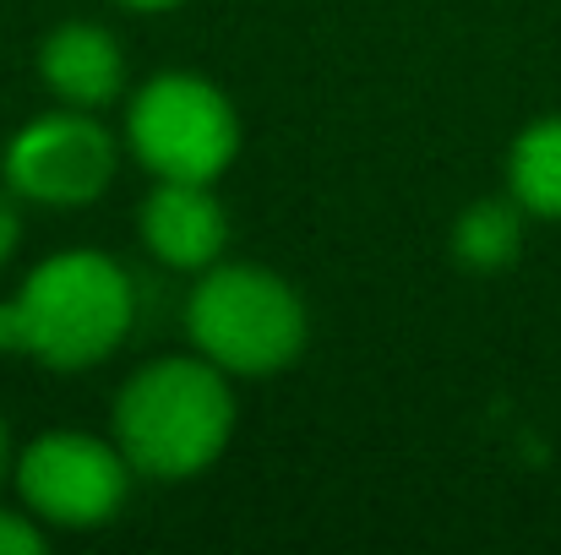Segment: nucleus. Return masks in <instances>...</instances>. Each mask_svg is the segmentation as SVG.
<instances>
[{
	"label": "nucleus",
	"mask_w": 561,
	"mask_h": 555,
	"mask_svg": "<svg viewBox=\"0 0 561 555\" xmlns=\"http://www.w3.org/2000/svg\"><path fill=\"white\" fill-rule=\"evenodd\" d=\"M137 316L121 262L104 251H60L27 273L16 300H0V355H27L49 370L110 360Z\"/></svg>",
	"instance_id": "f257e3e1"
},
{
	"label": "nucleus",
	"mask_w": 561,
	"mask_h": 555,
	"mask_svg": "<svg viewBox=\"0 0 561 555\" xmlns=\"http://www.w3.org/2000/svg\"><path fill=\"white\" fill-rule=\"evenodd\" d=\"M234 436V392L213 360H153L115 397V447L148 479H191Z\"/></svg>",
	"instance_id": "f03ea898"
},
{
	"label": "nucleus",
	"mask_w": 561,
	"mask_h": 555,
	"mask_svg": "<svg viewBox=\"0 0 561 555\" xmlns=\"http://www.w3.org/2000/svg\"><path fill=\"white\" fill-rule=\"evenodd\" d=\"M186 333L224 375H273L306 349V305L267 267L213 262L186 300Z\"/></svg>",
	"instance_id": "7ed1b4c3"
},
{
	"label": "nucleus",
	"mask_w": 561,
	"mask_h": 555,
	"mask_svg": "<svg viewBox=\"0 0 561 555\" xmlns=\"http://www.w3.org/2000/svg\"><path fill=\"white\" fill-rule=\"evenodd\" d=\"M126 142L159 181L213 185L240 153V120H234V104L207 77L159 71L131 99Z\"/></svg>",
	"instance_id": "20e7f679"
},
{
	"label": "nucleus",
	"mask_w": 561,
	"mask_h": 555,
	"mask_svg": "<svg viewBox=\"0 0 561 555\" xmlns=\"http://www.w3.org/2000/svg\"><path fill=\"white\" fill-rule=\"evenodd\" d=\"M131 463L121 447L82 436V430H49L22 447L11 479L22 507L49 529H104L131 490Z\"/></svg>",
	"instance_id": "39448f33"
},
{
	"label": "nucleus",
	"mask_w": 561,
	"mask_h": 555,
	"mask_svg": "<svg viewBox=\"0 0 561 555\" xmlns=\"http://www.w3.org/2000/svg\"><path fill=\"white\" fill-rule=\"evenodd\" d=\"M115 137L93 120V109H60L27 120L5 142V185L38 207H82L115 181Z\"/></svg>",
	"instance_id": "423d86ee"
},
{
	"label": "nucleus",
	"mask_w": 561,
	"mask_h": 555,
	"mask_svg": "<svg viewBox=\"0 0 561 555\" xmlns=\"http://www.w3.org/2000/svg\"><path fill=\"white\" fill-rule=\"evenodd\" d=\"M142 240L164 267L207 273L224 256L229 218L202 181H159V190L142 201Z\"/></svg>",
	"instance_id": "0eeeda50"
},
{
	"label": "nucleus",
	"mask_w": 561,
	"mask_h": 555,
	"mask_svg": "<svg viewBox=\"0 0 561 555\" xmlns=\"http://www.w3.org/2000/svg\"><path fill=\"white\" fill-rule=\"evenodd\" d=\"M38 77L71 104V109H104L126 88V55L110 27L99 22H66L38 49Z\"/></svg>",
	"instance_id": "6e6552de"
},
{
	"label": "nucleus",
	"mask_w": 561,
	"mask_h": 555,
	"mask_svg": "<svg viewBox=\"0 0 561 555\" xmlns=\"http://www.w3.org/2000/svg\"><path fill=\"white\" fill-rule=\"evenodd\" d=\"M507 190L529 218H561V115L535 120L507 153Z\"/></svg>",
	"instance_id": "1a4fd4ad"
},
{
	"label": "nucleus",
	"mask_w": 561,
	"mask_h": 555,
	"mask_svg": "<svg viewBox=\"0 0 561 555\" xmlns=\"http://www.w3.org/2000/svg\"><path fill=\"white\" fill-rule=\"evenodd\" d=\"M518 245H524V207H518V196H485L453 229V251L474 273L507 267L518 256Z\"/></svg>",
	"instance_id": "9d476101"
},
{
	"label": "nucleus",
	"mask_w": 561,
	"mask_h": 555,
	"mask_svg": "<svg viewBox=\"0 0 561 555\" xmlns=\"http://www.w3.org/2000/svg\"><path fill=\"white\" fill-rule=\"evenodd\" d=\"M44 551V529L27 523L22 512H0V555H38Z\"/></svg>",
	"instance_id": "9b49d317"
},
{
	"label": "nucleus",
	"mask_w": 561,
	"mask_h": 555,
	"mask_svg": "<svg viewBox=\"0 0 561 555\" xmlns=\"http://www.w3.org/2000/svg\"><path fill=\"white\" fill-rule=\"evenodd\" d=\"M16 240H22V218H16L11 196H0V267L16 256Z\"/></svg>",
	"instance_id": "f8f14e48"
},
{
	"label": "nucleus",
	"mask_w": 561,
	"mask_h": 555,
	"mask_svg": "<svg viewBox=\"0 0 561 555\" xmlns=\"http://www.w3.org/2000/svg\"><path fill=\"white\" fill-rule=\"evenodd\" d=\"M16 469V458H11V430H5V414H0V479Z\"/></svg>",
	"instance_id": "ddd939ff"
},
{
	"label": "nucleus",
	"mask_w": 561,
	"mask_h": 555,
	"mask_svg": "<svg viewBox=\"0 0 561 555\" xmlns=\"http://www.w3.org/2000/svg\"><path fill=\"white\" fill-rule=\"evenodd\" d=\"M121 5H131V11H164V5H181V0H121Z\"/></svg>",
	"instance_id": "4468645a"
}]
</instances>
